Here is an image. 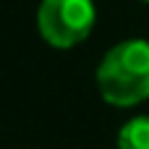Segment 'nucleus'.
<instances>
[{"mask_svg": "<svg viewBox=\"0 0 149 149\" xmlns=\"http://www.w3.org/2000/svg\"><path fill=\"white\" fill-rule=\"evenodd\" d=\"M118 149H149V115L134 118L120 128Z\"/></svg>", "mask_w": 149, "mask_h": 149, "instance_id": "3", "label": "nucleus"}, {"mask_svg": "<svg viewBox=\"0 0 149 149\" xmlns=\"http://www.w3.org/2000/svg\"><path fill=\"white\" fill-rule=\"evenodd\" d=\"M94 16L97 10L92 0H42L37 10V26L47 45L68 50L89 37Z\"/></svg>", "mask_w": 149, "mask_h": 149, "instance_id": "2", "label": "nucleus"}, {"mask_svg": "<svg viewBox=\"0 0 149 149\" xmlns=\"http://www.w3.org/2000/svg\"><path fill=\"white\" fill-rule=\"evenodd\" d=\"M144 3H149V0H144Z\"/></svg>", "mask_w": 149, "mask_h": 149, "instance_id": "4", "label": "nucleus"}, {"mask_svg": "<svg viewBox=\"0 0 149 149\" xmlns=\"http://www.w3.org/2000/svg\"><path fill=\"white\" fill-rule=\"evenodd\" d=\"M97 86L105 102L131 107L149 97V42L126 39L107 50L97 68Z\"/></svg>", "mask_w": 149, "mask_h": 149, "instance_id": "1", "label": "nucleus"}]
</instances>
